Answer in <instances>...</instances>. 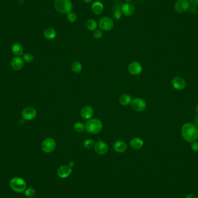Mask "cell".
Masks as SVG:
<instances>
[{
    "label": "cell",
    "instance_id": "obj_30",
    "mask_svg": "<svg viewBox=\"0 0 198 198\" xmlns=\"http://www.w3.org/2000/svg\"><path fill=\"white\" fill-rule=\"evenodd\" d=\"M23 60L27 63H31L33 62V60H34V57H33V55L29 54V53H27L26 55L23 56Z\"/></svg>",
    "mask_w": 198,
    "mask_h": 198
},
{
    "label": "cell",
    "instance_id": "obj_34",
    "mask_svg": "<svg viewBox=\"0 0 198 198\" xmlns=\"http://www.w3.org/2000/svg\"><path fill=\"white\" fill-rule=\"evenodd\" d=\"M185 198H198V197L196 195L190 194L188 195Z\"/></svg>",
    "mask_w": 198,
    "mask_h": 198
},
{
    "label": "cell",
    "instance_id": "obj_32",
    "mask_svg": "<svg viewBox=\"0 0 198 198\" xmlns=\"http://www.w3.org/2000/svg\"><path fill=\"white\" fill-rule=\"evenodd\" d=\"M191 148L194 151H196V152L198 151V142L197 141L192 142V144L191 145Z\"/></svg>",
    "mask_w": 198,
    "mask_h": 198
},
{
    "label": "cell",
    "instance_id": "obj_9",
    "mask_svg": "<svg viewBox=\"0 0 198 198\" xmlns=\"http://www.w3.org/2000/svg\"><path fill=\"white\" fill-rule=\"evenodd\" d=\"M94 147L96 152L100 155L107 154L108 151V147L107 144L103 141H98L96 142Z\"/></svg>",
    "mask_w": 198,
    "mask_h": 198
},
{
    "label": "cell",
    "instance_id": "obj_25",
    "mask_svg": "<svg viewBox=\"0 0 198 198\" xmlns=\"http://www.w3.org/2000/svg\"><path fill=\"white\" fill-rule=\"evenodd\" d=\"M74 129L75 132L81 133L84 131L85 129V126L82 123L78 122L74 125Z\"/></svg>",
    "mask_w": 198,
    "mask_h": 198
},
{
    "label": "cell",
    "instance_id": "obj_38",
    "mask_svg": "<svg viewBox=\"0 0 198 198\" xmlns=\"http://www.w3.org/2000/svg\"><path fill=\"white\" fill-rule=\"evenodd\" d=\"M196 113L198 114V104L196 107Z\"/></svg>",
    "mask_w": 198,
    "mask_h": 198
},
{
    "label": "cell",
    "instance_id": "obj_41",
    "mask_svg": "<svg viewBox=\"0 0 198 198\" xmlns=\"http://www.w3.org/2000/svg\"><path fill=\"white\" fill-rule=\"evenodd\" d=\"M197 128H198V127H197Z\"/></svg>",
    "mask_w": 198,
    "mask_h": 198
},
{
    "label": "cell",
    "instance_id": "obj_2",
    "mask_svg": "<svg viewBox=\"0 0 198 198\" xmlns=\"http://www.w3.org/2000/svg\"><path fill=\"white\" fill-rule=\"evenodd\" d=\"M54 7L60 14H67L73 9V3L71 0H55Z\"/></svg>",
    "mask_w": 198,
    "mask_h": 198
},
{
    "label": "cell",
    "instance_id": "obj_6",
    "mask_svg": "<svg viewBox=\"0 0 198 198\" xmlns=\"http://www.w3.org/2000/svg\"><path fill=\"white\" fill-rule=\"evenodd\" d=\"M190 7V2L188 0H177L174 4V10L179 13H184Z\"/></svg>",
    "mask_w": 198,
    "mask_h": 198
},
{
    "label": "cell",
    "instance_id": "obj_16",
    "mask_svg": "<svg viewBox=\"0 0 198 198\" xmlns=\"http://www.w3.org/2000/svg\"><path fill=\"white\" fill-rule=\"evenodd\" d=\"M121 11L122 13L125 16H130L133 14L135 8L132 4L130 3H126L122 5L121 8Z\"/></svg>",
    "mask_w": 198,
    "mask_h": 198
},
{
    "label": "cell",
    "instance_id": "obj_21",
    "mask_svg": "<svg viewBox=\"0 0 198 198\" xmlns=\"http://www.w3.org/2000/svg\"><path fill=\"white\" fill-rule=\"evenodd\" d=\"M86 28L90 31H95L97 27V23L95 20L90 19L86 20L85 23Z\"/></svg>",
    "mask_w": 198,
    "mask_h": 198
},
{
    "label": "cell",
    "instance_id": "obj_28",
    "mask_svg": "<svg viewBox=\"0 0 198 198\" xmlns=\"http://www.w3.org/2000/svg\"><path fill=\"white\" fill-rule=\"evenodd\" d=\"M25 194L26 196L31 198L36 194V191L33 188H29L26 189Z\"/></svg>",
    "mask_w": 198,
    "mask_h": 198
},
{
    "label": "cell",
    "instance_id": "obj_12",
    "mask_svg": "<svg viewBox=\"0 0 198 198\" xmlns=\"http://www.w3.org/2000/svg\"><path fill=\"white\" fill-rule=\"evenodd\" d=\"M128 70L129 73L131 74L137 75L142 72L143 68L140 63L137 62H133L129 65Z\"/></svg>",
    "mask_w": 198,
    "mask_h": 198
},
{
    "label": "cell",
    "instance_id": "obj_18",
    "mask_svg": "<svg viewBox=\"0 0 198 198\" xmlns=\"http://www.w3.org/2000/svg\"><path fill=\"white\" fill-rule=\"evenodd\" d=\"M144 144L143 140L139 137H135L130 140V145L135 150H139L142 148Z\"/></svg>",
    "mask_w": 198,
    "mask_h": 198
},
{
    "label": "cell",
    "instance_id": "obj_8",
    "mask_svg": "<svg viewBox=\"0 0 198 198\" xmlns=\"http://www.w3.org/2000/svg\"><path fill=\"white\" fill-rule=\"evenodd\" d=\"M130 104L133 110L139 112L145 110L147 106L146 102L144 101V100L141 98H135L133 99Z\"/></svg>",
    "mask_w": 198,
    "mask_h": 198
},
{
    "label": "cell",
    "instance_id": "obj_7",
    "mask_svg": "<svg viewBox=\"0 0 198 198\" xmlns=\"http://www.w3.org/2000/svg\"><path fill=\"white\" fill-rule=\"evenodd\" d=\"M56 142L52 138H48L44 140L42 143V149L46 153H51L55 150Z\"/></svg>",
    "mask_w": 198,
    "mask_h": 198
},
{
    "label": "cell",
    "instance_id": "obj_4",
    "mask_svg": "<svg viewBox=\"0 0 198 198\" xmlns=\"http://www.w3.org/2000/svg\"><path fill=\"white\" fill-rule=\"evenodd\" d=\"M11 188L16 192H23L27 187L25 181L19 177H14L10 181Z\"/></svg>",
    "mask_w": 198,
    "mask_h": 198
},
{
    "label": "cell",
    "instance_id": "obj_20",
    "mask_svg": "<svg viewBox=\"0 0 198 198\" xmlns=\"http://www.w3.org/2000/svg\"><path fill=\"white\" fill-rule=\"evenodd\" d=\"M44 34L45 37L48 40H53L56 36V33L55 30L51 27H48L45 30Z\"/></svg>",
    "mask_w": 198,
    "mask_h": 198
},
{
    "label": "cell",
    "instance_id": "obj_39",
    "mask_svg": "<svg viewBox=\"0 0 198 198\" xmlns=\"http://www.w3.org/2000/svg\"><path fill=\"white\" fill-rule=\"evenodd\" d=\"M126 1L127 2V3H129L130 2L132 1V0H126Z\"/></svg>",
    "mask_w": 198,
    "mask_h": 198
},
{
    "label": "cell",
    "instance_id": "obj_19",
    "mask_svg": "<svg viewBox=\"0 0 198 198\" xmlns=\"http://www.w3.org/2000/svg\"><path fill=\"white\" fill-rule=\"evenodd\" d=\"M92 9L93 12L95 15H100L102 13L104 9V6L103 4L99 1H96L92 6Z\"/></svg>",
    "mask_w": 198,
    "mask_h": 198
},
{
    "label": "cell",
    "instance_id": "obj_26",
    "mask_svg": "<svg viewBox=\"0 0 198 198\" xmlns=\"http://www.w3.org/2000/svg\"><path fill=\"white\" fill-rule=\"evenodd\" d=\"M84 146L88 150L91 149L95 146V142L92 139L86 140L84 143Z\"/></svg>",
    "mask_w": 198,
    "mask_h": 198
},
{
    "label": "cell",
    "instance_id": "obj_13",
    "mask_svg": "<svg viewBox=\"0 0 198 198\" xmlns=\"http://www.w3.org/2000/svg\"><path fill=\"white\" fill-rule=\"evenodd\" d=\"M72 172V168L69 165H63L58 170V175L62 179H66L70 176Z\"/></svg>",
    "mask_w": 198,
    "mask_h": 198
},
{
    "label": "cell",
    "instance_id": "obj_24",
    "mask_svg": "<svg viewBox=\"0 0 198 198\" xmlns=\"http://www.w3.org/2000/svg\"><path fill=\"white\" fill-rule=\"evenodd\" d=\"M71 69L74 73L76 74L80 73L82 71V65L79 62H75L72 64Z\"/></svg>",
    "mask_w": 198,
    "mask_h": 198
},
{
    "label": "cell",
    "instance_id": "obj_3",
    "mask_svg": "<svg viewBox=\"0 0 198 198\" xmlns=\"http://www.w3.org/2000/svg\"><path fill=\"white\" fill-rule=\"evenodd\" d=\"M85 129L91 134H97L103 129V124L98 119H90L85 125Z\"/></svg>",
    "mask_w": 198,
    "mask_h": 198
},
{
    "label": "cell",
    "instance_id": "obj_17",
    "mask_svg": "<svg viewBox=\"0 0 198 198\" xmlns=\"http://www.w3.org/2000/svg\"><path fill=\"white\" fill-rule=\"evenodd\" d=\"M114 149L117 152L122 153L127 150V145L124 141L119 140L114 143Z\"/></svg>",
    "mask_w": 198,
    "mask_h": 198
},
{
    "label": "cell",
    "instance_id": "obj_29",
    "mask_svg": "<svg viewBox=\"0 0 198 198\" xmlns=\"http://www.w3.org/2000/svg\"><path fill=\"white\" fill-rule=\"evenodd\" d=\"M103 31L101 29L96 30L93 32V37L96 39H100L103 36Z\"/></svg>",
    "mask_w": 198,
    "mask_h": 198
},
{
    "label": "cell",
    "instance_id": "obj_35",
    "mask_svg": "<svg viewBox=\"0 0 198 198\" xmlns=\"http://www.w3.org/2000/svg\"><path fill=\"white\" fill-rule=\"evenodd\" d=\"M69 166H70V168H73L74 166V163L73 162H69Z\"/></svg>",
    "mask_w": 198,
    "mask_h": 198
},
{
    "label": "cell",
    "instance_id": "obj_10",
    "mask_svg": "<svg viewBox=\"0 0 198 198\" xmlns=\"http://www.w3.org/2000/svg\"><path fill=\"white\" fill-rule=\"evenodd\" d=\"M172 84L173 88L178 91H182L186 86L185 81L180 77H174L172 81Z\"/></svg>",
    "mask_w": 198,
    "mask_h": 198
},
{
    "label": "cell",
    "instance_id": "obj_11",
    "mask_svg": "<svg viewBox=\"0 0 198 198\" xmlns=\"http://www.w3.org/2000/svg\"><path fill=\"white\" fill-rule=\"evenodd\" d=\"M36 110L33 107H27L22 111V117L27 121H30L34 119L36 117Z\"/></svg>",
    "mask_w": 198,
    "mask_h": 198
},
{
    "label": "cell",
    "instance_id": "obj_14",
    "mask_svg": "<svg viewBox=\"0 0 198 198\" xmlns=\"http://www.w3.org/2000/svg\"><path fill=\"white\" fill-rule=\"evenodd\" d=\"M94 115V110L92 107L86 106L81 110V116L85 119H90Z\"/></svg>",
    "mask_w": 198,
    "mask_h": 198
},
{
    "label": "cell",
    "instance_id": "obj_40",
    "mask_svg": "<svg viewBox=\"0 0 198 198\" xmlns=\"http://www.w3.org/2000/svg\"><path fill=\"white\" fill-rule=\"evenodd\" d=\"M114 1H118V0H114Z\"/></svg>",
    "mask_w": 198,
    "mask_h": 198
},
{
    "label": "cell",
    "instance_id": "obj_33",
    "mask_svg": "<svg viewBox=\"0 0 198 198\" xmlns=\"http://www.w3.org/2000/svg\"><path fill=\"white\" fill-rule=\"evenodd\" d=\"M190 3L193 6L198 7V0H190Z\"/></svg>",
    "mask_w": 198,
    "mask_h": 198
},
{
    "label": "cell",
    "instance_id": "obj_37",
    "mask_svg": "<svg viewBox=\"0 0 198 198\" xmlns=\"http://www.w3.org/2000/svg\"><path fill=\"white\" fill-rule=\"evenodd\" d=\"M196 127H198V116H197L196 118Z\"/></svg>",
    "mask_w": 198,
    "mask_h": 198
},
{
    "label": "cell",
    "instance_id": "obj_27",
    "mask_svg": "<svg viewBox=\"0 0 198 198\" xmlns=\"http://www.w3.org/2000/svg\"><path fill=\"white\" fill-rule=\"evenodd\" d=\"M67 19L71 23H74V22H75L77 20V15L74 12H70L69 14H67Z\"/></svg>",
    "mask_w": 198,
    "mask_h": 198
},
{
    "label": "cell",
    "instance_id": "obj_5",
    "mask_svg": "<svg viewBox=\"0 0 198 198\" xmlns=\"http://www.w3.org/2000/svg\"><path fill=\"white\" fill-rule=\"evenodd\" d=\"M99 26L102 30L110 31L114 27V22L109 17H103L99 20Z\"/></svg>",
    "mask_w": 198,
    "mask_h": 198
},
{
    "label": "cell",
    "instance_id": "obj_36",
    "mask_svg": "<svg viewBox=\"0 0 198 198\" xmlns=\"http://www.w3.org/2000/svg\"><path fill=\"white\" fill-rule=\"evenodd\" d=\"M85 3H89L91 2H92L93 0H83Z\"/></svg>",
    "mask_w": 198,
    "mask_h": 198
},
{
    "label": "cell",
    "instance_id": "obj_23",
    "mask_svg": "<svg viewBox=\"0 0 198 198\" xmlns=\"http://www.w3.org/2000/svg\"><path fill=\"white\" fill-rule=\"evenodd\" d=\"M12 51L13 53L16 56H20L23 54V48L22 45L18 43L13 45L12 47Z\"/></svg>",
    "mask_w": 198,
    "mask_h": 198
},
{
    "label": "cell",
    "instance_id": "obj_22",
    "mask_svg": "<svg viewBox=\"0 0 198 198\" xmlns=\"http://www.w3.org/2000/svg\"><path fill=\"white\" fill-rule=\"evenodd\" d=\"M119 102L122 106H128L132 102L131 96L129 95H123L120 97Z\"/></svg>",
    "mask_w": 198,
    "mask_h": 198
},
{
    "label": "cell",
    "instance_id": "obj_1",
    "mask_svg": "<svg viewBox=\"0 0 198 198\" xmlns=\"http://www.w3.org/2000/svg\"><path fill=\"white\" fill-rule=\"evenodd\" d=\"M181 135L187 142H194L198 139V128L192 123H187L182 128Z\"/></svg>",
    "mask_w": 198,
    "mask_h": 198
},
{
    "label": "cell",
    "instance_id": "obj_15",
    "mask_svg": "<svg viewBox=\"0 0 198 198\" xmlns=\"http://www.w3.org/2000/svg\"><path fill=\"white\" fill-rule=\"evenodd\" d=\"M24 66V62L22 58L19 57H15L11 61V67L15 70H20Z\"/></svg>",
    "mask_w": 198,
    "mask_h": 198
},
{
    "label": "cell",
    "instance_id": "obj_31",
    "mask_svg": "<svg viewBox=\"0 0 198 198\" xmlns=\"http://www.w3.org/2000/svg\"><path fill=\"white\" fill-rule=\"evenodd\" d=\"M122 15V11H120V10H119V9H118V10H116V11H115V12H114V18L116 19L119 20V19H121Z\"/></svg>",
    "mask_w": 198,
    "mask_h": 198
}]
</instances>
